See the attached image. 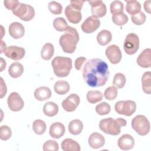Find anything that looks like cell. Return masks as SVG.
Returning <instances> with one entry per match:
<instances>
[{
	"label": "cell",
	"mask_w": 151,
	"mask_h": 151,
	"mask_svg": "<svg viewBox=\"0 0 151 151\" xmlns=\"http://www.w3.org/2000/svg\"><path fill=\"white\" fill-rule=\"evenodd\" d=\"M109 74L107 64L100 58L89 60L83 68V79L91 87H99L105 85Z\"/></svg>",
	"instance_id": "6da1fadb"
},
{
	"label": "cell",
	"mask_w": 151,
	"mask_h": 151,
	"mask_svg": "<svg viewBox=\"0 0 151 151\" xmlns=\"http://www.w3.org/2000/svg\"><path fill=\"white\" fill-rule=\"evenodd\" d=\"M79 39L77 30L74 27L68 26L64 34L60 37L59 43L64 52L71 54L76 50Z\"/></svg>",
	"instance_id": "7a4b0ae2"
},
{
	"label": "cell",
	"mask_w": 151,
	"mask_h": 151,
	"mask_svg": "<svg viewBox=\"0 0 151 151\" xmlns=\"http://www.w3.org/2000/svg\"><path fill=\"white\" fill-rule=\"evenodd\" d=\"M126 120L123 118L114 119L112 117H109L100 121L99 128L106 134L117 136L120 133L121 127L126 126Z\"/></svg>",
	"instance_id": "3957f363"
},
{
	"label": "cell",
	"mask_w": 151,
	"mask_h": 151,
	"mask_svg": "<svg viewBox=\"0 0 151 151\" xmlns=\"http://www.w3.org/2000/svg\"><path fill=\"white\" fill-rule=\"evenodd\" d=\"M54 74L58 77L68 76L72 68V60L70 58L57 56L51 62Z\"/></svg>",
	"instance_id": "277c9868"
},
{
	"label": "cell",
	"mask_w": 151,
	"mask_h": 151,
	"mask_svg": "<svg viewBox=\"0 0 151 151\" xmlns=\"http://www.w3.org/2000/svg\"><path fill=\"white\" fill-rule=\"evenodd\" d=\"M11 11L15 16L24 21H31L35 16V10L32 6L21 3L17 0Z\"/></svg>",
	"instance_id": "5b68a950"
},
{
	"label": "cell",
	"mask_w": 151,
	"mask_h": 151,
	"mask_svg": "<svg viewBox=\"0 0 151 151\" xmlns=\"http://www.w3.org/2000/svg\"><path fill=\"white\" fill-rule=\"evenodd\" d=\"M132 129L140 136L147 134L150 131V123L147 118L141 114L136 116L132 120Z\"/></svg>",
	"instance_id": "8992f818"
},
{
	"label": "cell",
	"mask_w": 151,
	"mask_h": 151,
	"mask_svg": "<svg viewBox=\"0 0 151 151\" xmlns=\"http://www.w3.org/2000/svg\"><path fill=\"white\" fill-rule=\"evenodd\" d=\"M115 111L119 114L130 116L136 110V104L132 100H121L116 102L114 106Z\"/></svg>",
	"instance_id": "52a82bcc"
},
{
	"label": "cell",
	"mask_w": 151,
	"mask_h": 151,
	"mask_svg": "<svg viewBox=\"0 0 151 151\" xmlns=\"http://www.w3.org/2000/svg\"><path fill=\"white\" fill-rule=\"evenodd\" d=\"M139 48V38L134 33H129L124 40L123 48L125 52L129 55L135 54Z\"/></svg>",
	"instance_id": "ba28073f"
},
{
	"label": "cell",
	"mask_w": 151,
	"mask_h": 151,
	"mask_svg": "<svg viewBox=\"0 0 151 151\" xmlns=\"http://www.w3.org/2000/svg\"><path fill=\"white\" fill-rule=\"evenodd\" d=\"M7 103L9 109L13 111L21 110L24 106V100L17 92H12L9 94L8 97Z\"/></svg>",
	"instance_id": "9c48e42d"
},
{
	"label": "cell",
	"mask_w": 151,
	"mask_h": 151,
	"mask_svg": "<svg viewBox=\"0 0 151 151\" xmlns=\"http://www.w3.org/2000/svg\"><path fill=\"white\" fill-rule=\"evenodd\" d=\"M106 55L109 61L113 64L119 63L122 60V52L120 48L116 45H110L106 49Z\"/></svg>",
	"instance_id": "30bf717a"
},
{
	"label": "cell",
	"mask_w": 151,
	"mask_h": 151,
	"mask_svg": "<svg viewBox=\"0 0 151 151\" xmlns=\"http://www.w3.org/2000/svg\"><path fill=\"white\" fill-rule=\"evenodd\" d=\"M91 5V14L93 17L98 18H101L106 15L107 8L105 4L101 0H94L88 1Z\"/></svg>",
	"instance_id": "8fae6325"
},
{
	"label": "cell",
	"mask_w": 151,
	"mask_h": 151,
	"mask_svg": "<svg viewBox=\"0 0 151 151\" xmlns=\"http://www.w3.org/2000/svg\"><path fill=\"white\" fill-rule=\"evenodd\" d=\"M100 25V20L92 16L87 18L81 26L82 31L87 34H91L96 31Z\"/></svg>",
	"instance_id": "7c38bea8"
},
{
	"label": "cell",
	"mask_w": 151,
	"mask_h": 151,
	"mask_svg": "<svg viewBox=\"0 0 151 151\" xmlns=\"http://www.w3.org/2000/svg\"><path fill=\"white\" fill-rule=\"evenodd\" d=\"M80 99L76 94H71L62 102V107L67 112H72L76 110L80 104Z\"/></svg>",
	"instance_id": "4fadbf2b"
},
{
	"label": "cell",
	"mask_w": 151,
	"mask_h": 151,
	"mask_svg": "<svg viewBox=\"0 0 151 151\" xmlns=\"http://www.w3.org/2000/svg\"><path fill=\"white\" fill-rule=\"evenodd\" d=\"M4 54L8 58L18 61L24 58L25 54V50L22 47L11 45L7 47Z\"/></svg>",
	"instance_id": "5bb4252c"
},
{
	"label": "cell",
	"mask_w": 151,
	"mask_h": 151,
	"mask_svg": "<svg viewBox=\"0 0 151 151\" xmlns=\"http://www.w3.org/2000/svg\"><path fill=\"white\" fill-rule=\"evenodd\" d=\"M64 13L68 21L72 24H78L82 19L81 11L73 7L71 5L66 6Z\"/></svg>",
	"instance_id": "9a60e30c"
},
{
	"label": "cell",
	"mask_w": 151,
	"mask_h": 151,
	"mask_svg": "<svg viewBox=\"0 0 151 151\" xmlns=\"http://www.w3.org/2000/svg\"><path fill=\"white\" fill-rule=\"evenodd\" d=\"M88 142L89 146L94 149L101 147L105 144L104 137L99 133L94 132L88 137Z\"/></svg>",
	"instance_id": "2e32d148"
},
{
	"label": "cell",
	"mask_w": 151,
	"mask_h": 151,
	"mask_svg": "<svg viewBox=\"0 0 151 151\" xmlns=\"http://www.w3.org/2000/svg\"><path fill=\"white\" fill-rule=\"evenodd\" d=\"M9 34L14 39H19L24 35L25 28L22 24L13 22L9 26Z\"/></svg>",
	"instance_id": "e0dca14e"
},
{
	"label": "cell",
	"mask_w": 151,
	"mask_h": 151,
	"mask_svg": "<svg viewBox=\"0 0 151 151\" xmlns=\"http://www.w3.org/2000/svg\"><path fill=\"white\" fill-rule=\"evenodd\" d=\"M119 147L123 150H128L132 149L134 145V139L129 134H123L117 142Z\"/></svg>",
	"instance_id": "ac0fdd59"
},
{
	"label": "cell",
	"mask_w": 151,
	"mask_h": 151,
	"mask_svg": "<svg viewBox=\"0 0 151 151\" xmlns=\"http://www.w3.org/2000/svg\"><path fill=\"white\" fill-rule=\"evenodd\" d=\"M151 62L150 48L145 49L137 58V64L142 68H150Z\"/></svg>",
	"instance_id": "d6986e66"
},
{
	"label": "cell",
	"mask_w": 151,
	"mask_h": 151,
	"mask_svg": "<svg viewBox=\"0 0 151 151\" xmlns=\"http://www.w3.org/2000/svg\"><path fill=\"white\" fill-rule=\"evenodd\" d=\"M65 129L64 125L60 122L53 123L50 127L49 133L54 139H59L65 133Z\"/></svg>",
	"instance_id": "ffe728a7"
},
{
	"label": "cell",
	"mask_w": 151,
	"mask_h": 151,
	"mask_svg": "<svg viewBox=\"0 0 151 151\" xmlns=\"http://www.w3.org/2000/svg\"><path fill=\"white\" fill-rule=\"evenodd\" d=\"M34 97L38 101H45L49 99L51 96V91L50 88L45 86H41L35 89Z\"/></svg>",
	"instance_id": "44dd1931"
},
{
	"label": "cell",
	"mask_w": 151,
	"mask_h": 151,
	"mask_svg": "<svg viewBox=\"0 0 151 151\" xmlns=\"http://www.w3.org/2000/svg\"><path fill=\"white\" fill-rule=\"evenodd\" d=\"M61 149L64 151H80V145L72 139L67 138L63 140L61 143Z\"/></svg>",
	"instance_id": "7402d4cb"
},
{
	"label": "cell",
	"mask_w": 151,
	"mask_h": 151,
	"mask_svg": "<svg viewBox=\"0 0 151 151\" xmlns=\"http://www.w3.org/2000/svg\"><path fill=\"white\" fill-rule=\"evenodd\" d=\"M23 73L24 67L20 63L18 62L13 63L8 68V74L14 78L19 77L23 74Z\"/></svg>",
	"instance_id": "603a6c76"
},
{
	"label": "cell",
	"mask_w": 151,
	"mask_h": 151,
	"mask_svg": "<svg viewBox=\"0 0 151 151\" xmlns=\"http://www.w3.org/2000/svg\"><path fill=\"white\" fill-rule=\"evenodd\" d=\"M112 35L110 31L107 29L101 30L97 35V42L103 46L107 45L111 40Z\"/></svg>",
	"instance_id": "cb8c5ba5"
},
{
	"label": "cell",
	"mask_w": 151,
	"mask_h": 151,
	"mask_svg": "<svg viewBox=\"0 0 151 151\" xmlns=\"http://www.w3.org/2000/svg\"><path fill=\"white\" fill-rule=\"evenodd\" d=\"M70 87L69 83L64 80H58L54 85L55 92L59 95H64L67 93L70 90Z\"/></svg>",
	"instance_id": "d4e9b609"
},
{
	"label": "cell",
	"mask_w": 151,
	"mask_h": 151,
	"mask_svg": "<svg viewBox=\"0 0 151 151\" xmlns=\"http://www.w3.org/2000/svg\"><path fill=\"white\" fill-rule=\"evenodd\" d=\"M58 106L52 101H48L44 105L43 112L45 115L48 117H54L58 112Z\"/></svg>",
	"instance_id": "484cf974"
},
{
	"label": "cell",
	"mask_w": 151,
	"mask_h": 151,
	"mask_svg": "<svg viewBox=\"0 0 151 151\" xmlns=\"http://www.w3.org/2000/svg\"><path fill=\"white\" fill-rule=\"evenodd\" d=\"M68 131L73 135H77L81 133L83 129V122L79 119H75L71 121L68 124Z\"/></svg>",
	"instance_id": "4316f807"
},
{
	"label": "cell",
	"mask_w": 151,
	"mask_h": 151,
	"mask_svg": "<svg viewBox=\"0 0 151 151\" xmlns=\"http://www.w3.org/2000/svg\"><path fill=\"white\" fill-rule=\"evenodd\" d=\"M126 2V10L128 14L131 15H134L140 12L141 5L140 4L135 0L132 1H125Z\"/></svg>",
	"instance_id": "83f0119b"
},
{
	"label": "cell",
	"mask_w": 151,
	"mask_h": 151,
	"mask_svg": "<svg viewBox=\"0 0 151 151\" xmlns=\"http://www.w3.org/2000/svg\"><path fill=\"white\" fill-rule=\"evenodd\" d=\"M54 53V45L49 42L45 44L41 51V57L44 60H50Z\"/></svg>",
	"instance_id": "f1b7e54d"
},
{
	"label": "cell",
	"mask_w": 151,
	"mask_h": 151,
	"mask_svg": "<svg viewBox=\"0 0 151 151\" xmlns=\"http://www.w3.org/2000/svg\"><path fill=\"white\" fill-rule=\"evenodd\" d=\"M142 89L143 91L148 94L151 93V73L145 72L142 77Z\"/></svg>",
	"instance_id": "f546056e"
},
{
	"label": "cell",
	"mask_w": 151,
	"mask_h": 151,
	"mask_svg": "<svg viewBox=\"0 0 151 151\" xmlns=\"http://www.w3.org/2000/svg\"><path fill=\"white\" fill-rule=\"evenodd\" d=\"M102 93L98 90L88 91L86 95L87 101L91 104H95L103 99Z\"/></svg>",
	"instance_id": "4dcf8cb0"
},
{
	"label": "cell",
	"mask_w": 151,
	"mask_h": 151,
	"mask_svg": "<svg viewBox=\"0 0 151 151\" xmlns=\"http://www.w3.org/2000/svg\"><path fill=\"white\" fill-rule=\"evenodd\" d=\"M111 19L114 24L119 26H122L127 22L128 17L123 12H119L113 14Z\"/></svg>",
	"instance_id": "1f68e13d"
},
{
	"label": "cell",
	"mask_w": 151,
	"mask_h": 151,
	"mask_svg": "<svg viewBox=\"0 0 151 151\" xmlns=\"http://www.w3.org/2000/svg\"><path fill=\"white\" fill-rule=\"evenodd\" d=\"M46 128L47 126L45 122L41 119L35 120L32 123V129L37 134L41 135L44 133Z\"/></svg>",
	"instance_id": "d6a6232c"
},
{
	"label": "cell",
	"mask_w": 151,
	"mask_h": 151,
	"mask_svg": "<svg viewBox=\"0 0 151 151\" xmlns=\"http://www.w3.org/2000/svg\"><path fill=\"white\" fill-rule=\"evenodd\" d=\"M53 26L55 30L60 32L65 31L68 27L65 19L61 17H58L54 19L53 21Z\"/></svg>",
	"instance_id": "836d02e7"
},
{
	"label": "cell",
	"mask_w": 151,
	"mask_h": 151,
	"mask_svg": "<svg viewBox=\"0 0 151 151\" xmlns=\"http://www.w3.org/2000/svg\"><path fill=\"white\" fill-rule=\"evenodd\" d=\"M126 82L125 76L120 73H116L113 80V85L117 88H122L124 87Z\"/></svg>",
	"instance_id": "e575fe53"
},
{
	"label": "cell",
	"mask_w": 151,
	"mask_h": 151,
	"mask_svg": "<svg viewBox=\"0 0 151 151\" xmlns=\"http://www.w3.org/2000/svg\"><path fill=\"white\" fill-rule=\"evenodd\" d=\"M111 110V107L106 102H101L96 106V111L99 115L108 114Z\"/></svg>",
	"instance_id": "d590c367"
},
{
	"label": "cell",
	"mask_w": 151,
	"mask_h": 151,
	"mask_svg": "<svg viewBox=\"0 0 151 151\" xmlns=\"http://www.w3.org/2000/svg\"><path fill=\"white\" fill-rule=\"evenodd\" d=\"M117 96V90L114 86H110L107 87L104 93V96L106 99L108 100H114Z\"/></svg>",
	"instance_id": "8d00e7d4"
},
{
	"label": "cell",
	"mask_w": 151,
	"mask_h": 151,
	"mask_svg": "<svg viewBox=\"0 0 151 151\" xmlns=\"http://www.w3.org/2000/svg\"><path fill=\"white\" fill-rule=\"evenodd\" d=\"M48 9L52 14L59 15L62 12L63 6L60 3L52 1L48 4Z\"/></svg>",
	"instance_id": "74e56055"
},
{
	"label": "cell",
	"mask_w": 151,
	"mask_h": 151,
	"mask_svg": "<svg viewBox=\"0 0 151 151\" xmlns=\"http://www.w3.org/2000/svg\"><path fill=\"white\" fill-rule=\"evenodd\" d=\"M110 8V12L112 14L123 12L124 5L120 1H114L111 3Z\"/></svg>",
	"instance_id": "f35d334b"
},
{
	"label": "cell",
	"mask_w": 151,
	"mask_h": 151,
	"mask_svg": "<svg viewBox=\"0 0 151 151\" xmlns=\"http://www.w3.org/2000/svg\"><path fill=\"white\" fill-rule=\"evenodd\" d=\"M146 19L145 14L143 12H140L137 14L132 15L131 19L133 24L137 25H140L145 23Z\"/></svg>",
	"instance_id": "ab89813d"
},
{
	"label": "cell",
	"mask_w": 151,
	"mask_h": 151,
	"mask_svg": "<svg viewBox=\"0 0 151 151\" xmlns=\"http://www.w3.org/2000/svg\"><path fill=\"white\" fill-rule=\"evenodd\" d=\"M12 136V131L7 126H1L0 127V139L2 140H7Z\"/></svg>",
	"instance_id": "60d3db41"
},
{
	"label": "cell",
	"mask_w": 151,
	"mask_h": 151,
	"mask_svg": "<svg viewBox=\"0 0 151 151\" xmlns=\"http://www.w3.org/2000/svg\"><path fill=\"white\" fill-rule=\"evenodd\" d=\"M43 150H53V151H58L59 149L58 143L54 140H48L46 141L43 144L42 147Z\"/></svg>",
	"instance_id": "b9f144b4"
},
{
	"label": "cell",
	"mask_w": 151,
	"mask_h": 151,
	"mask_svg": "<svg viewBox=\"0 0 151 151\" xmlns=\"http://www.w3.org/2000/svg\"><path fill=\"white\" fill-rule=\"evenodd\" d=\"M86 61V58L84 57H80L77 58L75 61V68L77 70H80L83 65V63Z\"/></svg>",
	"instance_id": "7bdbcfd3"
},
{
	"label": "cell",
	"mask_w": 151,
	"mask_h": 151,
	"mask_svg": "<svg viewBox=\"0 0 151 151\" xmlns=\"http://www.w3.org/2000/svg\"><path fill=\"white\" fill-rule=\"evenodd\" d=\"M84 1H78V0H71L70 1V5L73 7L77 8L79 10H81Z\"/></svg>",
	"instance_id": "ee69618b"
},
{
	"label": "cell",
	"mask_w": 151,
	"mask_h": 151,
	"mask_svg": "<svg viewBox=\"0 0 151 151\" xmlns=\"http://www.w3.org/2000/svg\"><path fill=\"white\" fill-rule=\"evenodd\" d=\"M1 98H3L4 96H5L6 91H7V88L5 84V83H4V80L2 77H1Z\"/></svg>",
	"instance_id": "f6af8a7d"
},
{
	"label": "cell",
	"mask_w": 151,
	"mask_h": 151,
	"mask_svg": "<svg viewBox=\"0 0 151 151\" xmlns=\"http://www.w3.org/2000/svg\"><path fill=\"white\" fill-rule=\"evenodd\" d=\"M17 0H5L4 1V6L9 10H11Z\"/></svg>",
	"instance_id": "bcb514c9"
},
{
	"label": "cell",
	"mask_w": 151,
	"mask_h": 151,
	"mask_svg": "<svg viewBox=\"0 0 151 151\" xmlns=\"http://www.w3.org/2000/svg\"><path fill=\"white\" fill-rule=\"evenodd\" d=\"M144 9L146 12L150 14V1H146L144 2Z\"/></svg>",
	"instance_id": "7dc6e473"
},
{
	"label": "cell",
	"mask_w": 151,
	"mask_h": 151,
	"mask_svg": "<svg viewBox=\"0 0 151 151\" xmlns=\"http://www.w3.org/2000/svg\"><path fill=\"white\" fill-rule=\"evenodd\" d=\"M6 44L5 43L2 41L1 40V53H2L3 52H4L5 51V50L6 49Z\"/></svg>",
	"instance_id": "c3c4849f"
},
{
	"label": "cell",
	"mask_w": 151,
	"mask_h": 151,
	"mask_svg": "<svg viewBox=\"0 0 151 151\" xmlns=\"http://www.w3.org/2000/svg\"><path fill=\"white\" fill-rule=\"evenodd\" d=\"M1 71H3V70L4 69V68H5V67H6V62H5V61L4 60V58H1Z\"/></svg>",
	"instance_id": "681fc988"
}]
</instances>
